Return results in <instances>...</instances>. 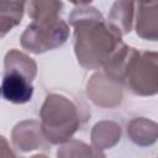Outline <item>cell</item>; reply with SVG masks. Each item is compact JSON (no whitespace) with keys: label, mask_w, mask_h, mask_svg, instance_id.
<instances>
[{"label":"cell","mask_w":158,"mask_h":158,"mask_svg":"<svg viewBox=\"0 0 158 158\" xmlns=\"http://www.w3.org/2000/svg\"><path fill=\"white\" fill-rule=\"evenodd\" d=\"M77 5L69 16V23L74 27V52L78 62L86 69L104 68L125 43L122 35L90 2Z\"/></svg>","instance_id":"1"},{"label":"cell","mask_w":158,"mask_h":158,"mask_svg":"<svg viewBox=\"0 0 158 158\" xmlns=\"http://www.w3.org/2000/svg\"><path fill=\"white\" fill-rule=\"evenodd\" d=\"M26 10L32 22L20 37L23 49L40 54L56 49L69 37V26L59 16L62 1H27Z\"/></svg>","instance_id":"2"},{"label":"cell","mask_w":158,"mask_h":158,"mask_svg":"<svg viewBox=\"0 0 158 158\" xmlns=\"http://www.w3.org/2000/svg\"><path fill=\"white\" fill-rule=\"evenodd\" d=\"M43 138L53 144L68 142L80 126L77 105L69 99L49 94L40 111Z\"/></svg>","instance_id":"3"},{"label":"cell","mask_w":158,"mask_h":158,"mask_svg":"<svg viewBox=\"0 0 158 158\" xmlns=\"http://www.w3.org/2000/svg\"><path fill=\"white\" fill-rule=\"evenodd\" d=\"M37 74V63L19 49H10L4 59L1 80L2 99L12 104H26L33 96V79Z\"/></svg>","instance_id":"4"},{"label":"cell","mask_w":158,"mask_h":158,"mask_svg":"<svg viewBox=\"0 0 158 158\" xmlns=\"http://www.w3.org/2000/svg\"><path fill=\"white\" fill-rule=\"evenodd\" d=\"M123 85L135 95L158 94V52L135 48L126 67Z\"/></svg>","instance_id":"5"},{"label":"cell","mask_w":158,"mask_h":158,"mask_svg":"<svg viewBox=\"0 0 158 158\" xmlns=\"http://www.w3.org/2000/svg\"><path fill=\"white\" fill-rule=\"evenodd\" d=\"M136 33L142 40L158 41V1L136 2Z\"/></svg>","instance_id":"6"},{"label":"cell","mask_w":158,"mask_h":158,"mask_svg":"<svg viewBox=\"0 0 158 158\" xmlns=\"http://www.w3.org/2000/svg\"><path fill=\"white\" fill-rule=\"evenodd\" d=\"M36 121H23L19 123L12 131V139L16 147L23 152L36 149L41 144V125Z\"/></svg>","instance_id":"7"},{"label":"cell","mask_w":158,"mask_h":158,"mask_svg":"<svg viewBox=\"0 0 158 158\" xmlns=\"http://www.w3.org/2000/svg\"><path fill=\"white\" fill-rule=\"evenodd\" d=\"M135 6L136 2L132 1H116L111 7L107 22L122 36L132 30L133 16L136 12Z\"/></svg>","instance_id":"8"},{"label":"cell","mask_w":158,"mask_h":158,"mask_svg":"<svg viewBox=\"0 0 158 158\" xmlns=\"http://www.w3.org/2000/svg\"><path fill=\"white\" fill-rule=\"evenodd\" d=\"M127 135L139 146H149L158 139V123L144 117L135 118L127 125Z\"/></svg>","instance_id":"9"},{"label":"cell","mask_w":158,"mask_h":158,"mask_svg":"<svg viewBox=\"0 0 158 158\" xmlns=\"http://www.w3.org/2000/svg\"><path fill=\"white\" fill-rule=\"evenodd\" d=\"M121 130L120 126L111 121H102L94 126L91 133V142L98 149H105L112 147L120 141Z\"/></svg>","instance_id":"10"},{"label":"cell","mask_w":158,"mask_h":158,"mask_svg":"<svg viewBox=\"0 0 158 158\" xmlns=\"http://www.w3.org/2000/svg\"><path fill=\"white\" fill-rule=\"evenodd\" d=\"M26 2L25 1H1L0 2V36L4 37L6 32L21 22Z\"/></svg>","instance_id":"11"},{"label":"cell","mask_w":158,"mask_h":158,"mask_svg":"<svg viewBox=\"0 0 158 158\" xmlns=\"http://www.w3.org/2000/svg\"><path fill=\"white\" fill-rule=\"evenodd\" d=\"M58 158H105L104 153L81 141H69L57 152Z\"/></svg>","instance_id":"12"},{"label":"cell","mask_w":158,"mask_h":158,"mask_svg":"<svg viewBox=\"0 0 158 158\" xmlns=\"http://www.w3.org/2000/svg\"><path fill=\"white\" fill-rule=\"evenodd\" d=\"M1 158H17L4 136H1Z\"/></svg>","instance_id":"13"},{"label":"cell","mask_w":158,"mask_h":158,"mask_svg":"<svg viewBox=\"0 0 158 158\" xmlns=\"http://www.w3.org/2000/svg\"><path fill=\"white\" fill-rule=\"evenodd\" d=\"M31 158H47L44 154H36V156H33V157H31Z\"/></svg>","instance_id":"14"},{"label":"cell","mask_w":158,"mask_h":158,"mask_svg":"<svg viewBox=\"0 0 158 158\" xmlns=\"http://www.w3.org/2000/svg\"><path fill=\"white\" fill-rule=\"evenodd\" d=\"M157 158H158V157H157Z\"/></svg>","instance_id":"15"}]
</instances>
